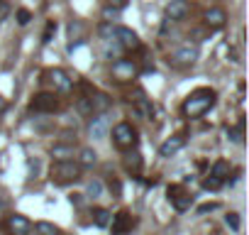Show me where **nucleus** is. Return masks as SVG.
Instances as JSON below:
<instances>
[{"instance_id":"obj_33","label":"nucleus","mask_w":249,"mask_h":235,"mask_svg":"<svg viewBox=\"0 0 249 235\" xmlns=\"http://www.w3.org/2000/svg\"><path fill=\"white\" fill-rule=\"evenodd\" d=\"M110 189L115 191V196H120V194H122V186H120V181H117V179H112V181H110Z\"/></svg>"},{"instance_id":"obj_18","label":"nucleus","mask_w":249,"mask_h":235,"mask_svg":"<svg viewBox=\"0 0 249 235\" xmlns=\"http://www.w3.org/2000/svg\"><path fill=\"white\" fill-rule=\"evenodd\" d=\"M166 15L171 20H183L188 15V3H186V0H171L169 8H166Z\"/></svg>"},{"instance_id":"obj_37","label":"nucleus","mask_w":249,"mask_h":235,"mask_svg":"<svg viewBox=\"0 0 249 235\" xmlns=\"http://www.w3.org/2000/svg\"><path fill=\"white\" fill-rule=\"evenodd\" d=\"M124 3H127V0H110V5H115L117 10H122V8H124Z\"/></svg>"},{"instance_id":"obj_12","label":"nucleus","mask_w":249,"mask_h":235,"mask_svg":"<svg viewBox=\"0 0 249 235\" xmlns=\"http://www.w3.org/2000/svg\"><path fill=\"white\" fill-rule=\"evenodd\" d=\"M47 78L52 81V86H54L59 93H69V91L73 88L71 78H69L66 71H61V69H52V71H47Z\"/></svg>"},{"instance_id":"obj_22","label":"nucleus","mask_w":249,"mask_h":235,"mask_svg":"<svg viewBox=\"0 0 249 235\" xmlns=\"http://www.w3.org/2000/svg\"><path fill=\"white\" fill-rule=\"evenodd\" d=\"M95 162H98L95 150H90V147H81V150H78V164H81V167H93Z\"/></svg>"},{"instance_id":"obj_7","label":"nucleus","mask_w":249,"mask_h":235,"mask_svg":"<svg viewBox=\"0 0 249 235\" xmlns=\"http://www.w3.org/2000/svg\"><path fill=\"white\" fill-rule=\"evenodd\" d=\"M107 228H112V235H127L135 228V218H132L130 211H120V213L112 215V220H110Z\"/></svg>"},{"instance_id":"obj_39","label":"nucleus","mask_w":249,"mask_h":235,"mask_svg":"<svg viewBox=\"0 0 249 235\" xmlns=\"http://www.w3.org/2000/svg\"><path fill=\"white\" fill-rule=\"evenodd\" d=\"M0 3H3V0H0Z\"/></svg>"},{"instance_id":"obj_31","label":"nucleus","mask_w":249,"mask_h":235,"mask_svg":"<svg viewBox=\"0 0 249 235\" xmlns=\"http://www.w3.org/2000/svg\"><path fill=\"white\" fill-rule=\"evenodd\" d=\"M117 13H120L117 8H105V10H103V18H105L107 22H112V20L117 18Z\"/></svg>"},{"instance_id":"obj_16","label":"nucleus","mask_w":249,"mask_h":235,"mask_svg":"<svg viewBox=\"0 0 249 235\" xmlns=\"http://www.w3.org/2000/svg\"><path fill=\"white\" fill-rule=\"evenodd\" d=\"M183 145H186V137H183V135H174V137H169V140L159 147V155H161V157H171V155H176Z\"/></svg>"},{"instance_id":"obj_24","label":"nucleus","mask_w":249,"mask_h":235,"mask_svg":"<svg viewBox=\"0 0 249 235\" xmlns=\"http://www.w3.org/2000/svg\"><path fill=\"white\" fill-rule=\"evenodd\" d=\"M222 186H225V181L217 179V176H213V174H208V176L203 179V189H205V191H220Z\"/></svg>"},{"instance_id":"obj_36","label":"nucleus","mask_w":249,"mask_h":235,"mask_svg":"<svg viewBox=\"0 0 249 235\" xmlns=\"http://www.w3.org/2000/svg\"><path fill=\"white\" fill-rule=\"evenodd\" d=\"M71 203H73V206H81V203H83L81 194H71Z\"/></svg>"},{"instance_id":"obj_4","label":"nucleus","mask_w":249,"mask_h":235,"mask_svg":"<svg viewBox=\"0 0 249 235\" xmlns=\"http://www.w3.org/2000/svg\"><path fill=\"white\" fill-rule=\"evenodd\" d=\"M166 196H169L171 206H174L176 211H181V213L193 206V194H191L183 184H171V186L166 189Z\"/></svg>"},{"instance_id":"obj_9","label":"nucleus","mask_w":249,"mask_h":235,"mask_svg":"<svg viewBox=\"0 0 249 235\" xmlns=\"http://www.w3.org/2000/svg\"><path fill=\"white\" fill-rule=\"evenodd\" d=\"M112 37L120 42V47H122V49H140V47H142V42H140L137 32H132L130 27H115Z\"/></svg>"},{"instance_id":"obj_21","label":"nucleus","mask_w":249,"mask_h":235,"mask_svg":"<svg viewBox=\"0 0 249 235\" xmlns=\"http://www.w3.org/2000/svg\"><path fill=\"white\" fill-rule=\"evenodd\" d=\"M90 218H93V223H95L98 228H107L110 220H112V213H110L107 208H93V211H90Z\"/></svg>"},{"instance_id":"obj_20","label":"nucleus","mask_w":249,"mask_h":235,"mask_svg":"<svg viewBox=\"0 0 249 235\" xmlns=\"http://www.w3.org/2000/svg\"><path fill=\"white\" fill-rule=\"evenodd\" d=\"M232 169H234V167H232V164H230L227 159H217V162H215V164L210 167V174L225 181V179H227V176L232 174Z\"/></svg>"},{"instance_id":"obj_1","label":"nucleus","mask_w":249,"mask_h":235,"mask_svg":"<svg viewBox=\"0 0 249 235\" xmlns=\"http://www.w3.org/2000/svg\"><path fill=\"white\" fill-rule=\"evenodd\" d=\"M213 105H215V91H213V88H198V91H193V93L183 100L181 110H183L186 118H200V115L208 113Z\"/></svg>"},{"instance_id":"obj_6","label":"nucleus","mask_w":249,"mask_h":235,"mask_svg":"<svg viewBox=\"0 0 249 235\" xmlns=\"http://www.w3.org/2000/svg\"><path fill=\"white\" fill-rule=\"evenodd\" d=\"M30 110H35V113H54V110H59V98L54 93H37L30 100Z\"/></svg>"},{"instance_id":"obj_5","label":"nucleus","mask_w":249,"mask_h":235,"mask_svg":"<svg viewBox=\"0 0 249 235\" xmlns=\"http://www.w3.org/2000/svg\"><path fill=\"white\" fill-rule=\"evenodd\" d=\"M198 44L196 42H191V39H186V42H181L178 47H176V52H174V64H178V66H188V64H193L196 59H198Z\"/></svg>"},{"instance_id":"obj_15","label":"nucleus","mask_w":249,"mask_h":235,"mask_svg":"<svg viewBox=\"0 0 249 235\" xmlns=\"http://www.w3.org/2000/svg\"><path fill=\"white\" fill-rule=\"evenodd\" d=\"M203 20H205V25H208V27L217 30V27H222V25H225L227 15H225V10H222V8H210V10H205Z\"/></svg>"},{"instance_id":"obj_13","label":"nucleus","mask_w":249,"mask_h":235,"mask_svg":"<svg viewBox=\"0 0 249 235\" xmlns=\"http://www.w3.org/2000/svg\"><path fill=\"white\" fill-rule=\"evenodd\" d=\"M8 230H10V235H30V233H32V223H30L25 215L13 213V215L8 218Z\"/></svg>"},{"instance_id":"obj_19","label":"nucleus","mask_w":249,"mask_h":235,"mask_svg":"<svg viewBox=\"0 0 249 235\" xmlns=\"http://www.w3.org/2000/svg\"><path fill=\"white\" fill-rule=\"evenodd\" d=\"M103 52H105L107 59H120V54H122L124 49L120 47V42H117L115 37H107V39H103Z\"/></svg>"},{"instance_id":"obj_27","label":"nucleus","mask_w":249,"mask_h":235,"mask_svg":"<svg viewBox=\"0 0 249 235\" xmlns=\"http://www.w3.org/2000/svg\"><path fill=\"white\" fill-rule=\"evenodd\" d=\"M86 194H88V196H93V198H98V196L103 194V181H98V179L88 181V189H86Z\"/></svg>"},{"instance_id":"obj_3","label":"nucleus","mask_w":249,"mask_h":235,"mask_svg":"<svg viewBox=\"0 0 249 235\" xmlns=\"http://www.w3.org/2000/svg\"><path fill=\"white\" fill-rule=\"evenodd\" d=\"M112 142L117 150H135L137 147V130L130 123H117L112 128Z\"/></svg>"},{"instance_id":"obj_25","label":"nucleus","mask_w":249,"mask_h":235,"mask_svg":"<svg viewBox=\"0 0 249 235\" xmlns=\"http://www.w3.org/2000/svg\"><path fill=\"white\" fill-rule=\"evenodd\" d=\"M35 228H37V233H39V235H61V233H59V228H56L54 223H47V220H39Z\"/></svg>"},{"instance_id":"obj_32","label":"nucleus","mask_w":249,"mask_h":235,"mask_svg":"<svg viewBox=\"0 0 249 235\" xmlns=\"http://www.w3.org/2000/svg\"><path fill=\"white\" fill-rule=\"evenodd\" d=\"M81 30H83V25H81V22H78V20H76V22H71V25H69V35H71V37H73V35H78V32H81Z\"/></svg>"},{"instance_id":"obj_29","label":"nucleus","mask_w":249,"mask_h":235,"mask_svg":"<svg viewBox=\"0 0 249 235\" xmlns=\"http://www.w3.org/2000/svg\"><path fill=\"white\" fill-rule=\"evenodd\" d=\"M15 18H18V25H27V22L32 20V13H30V10H25V8H20Z\"/></svg>"},{"instance_id":"obj_8","label":"nucleus","mask_w":249,"mask_h":235,"mask_svg":"<svg viewBox=\"0 0 249 235\" xmlns=\"http://www.w3.org/2000/svg\"><path fill=\"white\" fill-rule=\"evenodd\" d=\"M112 76L117 81H132L137 76V64L132 59H115L112 61Z\"/></svg>"},{"instance_id":"obj_17","label":"nucleus","mask_w":249,"mask_h":235,"mask_svg":"<svg viewBox=\"0 0 249 235\" xmlns=\"http://www.w3.org/2000/svg\"><path fill=\"white\" fill-rule=\"evenodd\" d=\"M88 98H90V110L93 113H107L110 105H112V98L107 93H93Z\"/></svg>"},{"instance_id":"obj_38","label":"nucleus","mask_w":249,"mask_h":235,"mask_svg":"<svg viewBox=\"0 0 249 235\" xmlns=\"http://www.w3.org/2000/svg\"><path fill=\"white\" fill-rule=\"evenodd\" d=\"M5 108H8V100H5L3 96H0V113H5Z\"/></svg>"},{"instance_id":"obj_30","label":"nucleus","mask_w":249,"mask_h":235,"mask_svg":"<svg viewBox=\"0 0 249 235\" xmlns=\"http://www.w3.org/2000/svg\"><path fill=\"white\" fill-rule=\"evenodd\" d=\"M225 223H227L232 230H239V215H237V213H227V215H225Z\"/></svg>"},{"instance_id":"obj_14","label":"nucleus","mask_w":249,"mask_h":235,"mask_svg":"<svg viewBox=\"0 0 249 235\" xmlns=\"http://www.w3.org/2000/svg\"><path fill=\"white\" fill-rule=\"evenodd\" d=\"M122 164H124V169H127L132 176H137L140 172H142V155L137 152V150H127V155H124V159H122Z\"/></svg>"},{"instance_id":"obj_34","label":"nucleus","mask_w":249,"mask_h":235,"mask_svg":"<svg viewBox=\"0 0 249 235\" xmlns=\"http://www.w3.org/2000/svg\"><path fill=\"white\" fill-rule=\"evenodd\" d=\"M5 18H8V3L3 0V3H0V22H3Z\"/></svg>"},{"instance_id":"obj_2","label":"nucleus","mask_w":249,"mask_h":235,"mask_svg":"<svg viewBox=\"0 0 249 235\" xmlns=\"http://www.w3.org/2000/svg\"><path fill=\"white\" fill-rule=\"evenodd\" d=\"M81 164L73 162V159H56L49 169V179L59 186H66V184H73L81 179Z\"/></svg>"},{"instance_id":"obj_23","label":"nucleus","mask_w":249,"mask_h":235,"mask_svg":"<svg viewBox=\"0 0 249 235\" xmlns=\"http://www.w3.org/2000/svg\"><path fill=\"white\" fill-rule=\"evenodd\" d=\"M52 157H56V159H71L73 157V145H54L52 147Z\"/></svg>"},{"instance_id":"obj_28","label":"nucleus","mask_w":249,"mask_h":235,"mask_svg":"<svg viewBox=\"0 0 249 235\" xmlns=\"http://www.w3.org/2000/svg\"><path fill=\"white\" fill-rule=\"evenodd\" d=\"M54 32H56V20H49V22H47V27H44L42 42H44V44H49V42H52V37H54Z\"/></svg>"},{"instance_id":"obj_26","label":"nucleus","mask_w":249,"mask_h":235,"mask_svg":"<svg viewBox=\"0 0 249 235\" xmlns=\"http://www.w3.org/2000/svg\"><path fill=\"white\" fill-rule=\"evenodd\" d=\"M76 110H78L81 115H93V110H90V98H88V96H81V98L76 100Z\"/></svg>"},{"instance_id":"obj_11","label":"nucleus","mask_w":249,"mask_h":235,"mask_svg":"<svg viewBox=\"0 0 249 235\" xmlns=\"http://www.w3.org/2000/svg\"><path fill=\"white\" fill-rule=\"evenodd\" d=\"M107 128H110L107 115H105V113H95V118H93L90 125H88V133H90L93 140H103V137L107 135Z\"/></svg>"},{"instance_id":"obj_10","label":"nucleus","mask_w":249,"mask_h":235,"mask_svg":"<svg viewBox=\"0 0 249 235\" xmlns=\"http://www.w3.org/2000/svg\"><path fill=\"white\" fill-rule=\"evenodd\" d=\"M132 110L142 118V120H152V118H154V105H152V100L144 96V91H137V93H135V98H132Z\"/></svg>"},{"instance_id":"obj_35","label":"nucleus","mask_w":249,"mask_h":235,"mask_svg":"<svg viewBox=\"0 0 249 235\" xmlns=\"http://www.w3.org/2000/svg\"><path fill=\"white\" fill-rule=\"evenodd\" d=\"M215 208H217V203H205V206L198 208V213H208V211H215Z\"/></svg>"}]
</instances>
